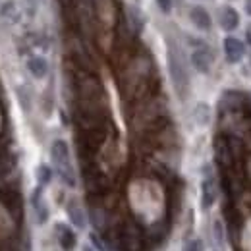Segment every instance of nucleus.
I'll return each instance as SVG.
<instances>
[{"label": "nucleus", "mask_w": 251, "mask_h": 251, "mask_svg": "<svg viewBox=\"0 0 251 251\" xmlns=\"http://www.w3.org/2000/svg\"><path fill=\"white\" fill-rule=\"evenodd\" d=\"M25 87H20V89H18V95H20V102H22V104H24V110H29V99H27V97H25Z\"/></svg>", "instance_id": "nucleus-18"}, {"label": "nucleus", "mask_w": 251, "mask_h": 251, "mask_svg": "<svg viewBox=\"0 0 251 251\" xmlns=\"http://www.w3.org/2000/svg\"><path fill=\"white\" fill-rule=\"evenodd\" d=\"M168 68H170V77H172V83L176 87V93L184 99L188 95L189 77L186 68H184V62H182V56L172 43L168 45Z\"/></svg>", "instance_id": "nucleus-2"}, {"label": "nucleus", "mask_w": 251, "mask_h": 251, "mask_svg": "<svg viewBox=\"0 0 251 251\" xmlns=\"http://www.w3.org/2000/svg\"><path fill=\"white\" fill-rule=\"evenodd\" d=\"M56 236H58V244L66 251H72L77 244L75 234L72 232V228H68L66 224H56Z\"/></svg>", "instance_id": "nucleus-8"}, {"label": "nucleus", "mask_w": 251, "mask_h": 251, "mask_svg": "<svg viewBox=\"0 0 251 251\" xmlns=\"http://www.w3.org/2000/svg\"><path fill=\"white\" fill-rule=\"evenodd\" d=\"M81 251H95L93 248H91V246H83V250Z\"/></svg>", "instance_id": "nucleus-23"}, {"label": "nucleus", "mask_w": 251, "mask_h": 251, "mask_svg": "<svg viewBox=\"0 0 251 251\" xmlns=\"http://www.w3.org/2000/svg\"><path fill=\"white\" fill-rule=\"evenodd\" d=\"M35 174H37V182H39L41 186H47V184L52 180V170H50V166H47V164H39L37 170H35Z\"/></svg>", "instance_id": "nucleus-14"}, {"label": "nucleus", "mask_w": 251, "mask_h": 251, "mask_svg": "<svg viewBox=\"0 0 251 251\" xmlns=\"http://www.w3.org/2000/svg\"><path fill=\"white\" fill-rule=\"evenodd\" d=\"M222 49H224V54H226V60L232 64L240 62L246 54V47L242 45V41H238L236 37H226L224 43H222Z\"/></svg>", "instance_id": "nucleus-3"}, {"label": "nucleus", "mask_w": 251, "mask_h": 251, "mask_svg": "<svg viewBox=\"0 0 251 251\" xmlns=\"http://www.w3.org/2000/svg\"><path fill=\"white\" fill-rule=\"evenodd\" d=\"M158 2V8L162 10V12H170V8H172V0H157Z\"/></svg>", "instance_id": "nucleus-19"}, {"label": "nucleus", "mask_w": 251, "mask_h": 251, "mask_svg": "<svg viewBox=\"0 0 251 251\" xmlns=\"http://www.w3.org/2000/svg\"><path fill=\"white\" fill-rule=\"evenodd\" d=\"M191 64H193V68H195L197 72L207 74V72L211 70V64H213V54H211V50L205 49V47L195 49V50L191 52Z\"/></svg>", "instance_id": "nucleus-4"}, {"label": "nucleus", "mask_w": 251, "mask_h": 251, "mask_svg": "<svg viewBox=\"0 0 251 251\" xmlns=\"http://www.w3.org/2000/svg\"><path fill=\"white\" fill-rule=\"evenodd\" d=\"M246 37H248V43L251 45V25L248 27V29H246Z\"/></svg>", "instance_id": "nucleus-22"}, {"label": "nucleus", "mask_w": 251, "mask_h": 251, "mask_svg": "<svg viewBox=\"0 0 251 251\" xmlns=\"http://www.w3.org/2000/svg\"><path fill=\"white\" fill-rule=\"evenodd\" d=\"M217 157H219V160L222 162V164H224V162L228 164V162L232 160V153H230V147H228L226 143H219V145H217Z\"/></svg>", "instance_id": "nucleus-16"}, {"label": "nucleus", "mask_w": 251, "mask_h": 251, "mask_svg": "<svg viewBox=\"0 0 251 251\" xmlns=\"http://www.w3.org/2000/svg\"><path fill=\"white\" fill-rule=\"evenodd\" d=\"M217 199V184H215V178L213 176H205L203 184H201V207L207 211L213 207Z\"/></svg>", "instance_id": "nucleus-5"}, {"label": "nucleus", "mask_w": 251, "mask_h": 251, "mask_svg": "<svg viewBox=\"0 0 251 251\" xmlns=\"http://www.w3.org/2000/svg\"><path fill=\"white\" fill-rule=\"evenodd\" d=\"M238 24H240L238 12H236L234 8H226V10L222 12V27H224L226 31H232V29L238 27Z\"/></svg>", "instance_id": "nucleus-11"}, {"label": "nucleus", "mask_w": 251, "mask_h": 251, "mask_svg": "<svg viewBox=\"0 0 251 251\" xmlns=\"http://www.w3.org/2000/svg\"><path fill=\"white\" fill-rule=\"evenodd\" d=\"M27 70H29V74H31L33 77L43 79L49 74V62L43 56H31L27 60Z\"/></svg>", "instance_id": "nucleus-10"}, {"label": "nucleus", "mask_w": 251, "mask_h": 251, "mask_svg": "<svg viewBox=\"0 0 251 251\" xmlns=\"http://www.w3.org/2000/svg\"><path fill=\"white\" fill-rule=\"evenodd\" d=\"M184 251H203V242L201 240H188L184 244Z\"/></svg>", "instance_id": "nucleus-17"}, {"label": "nucleus", "mask_w": 251, "mask_h": 251, "mask_svg": "<svg viewBox=\"0 0 251 251\" xmlns=\"http://www.w3.org/2000/svg\"><path fill=\"white\" fill-rule=\"evenodd\" d=\"M246 12L251 16V0H246Z\"/></svg>", "instance_id": "nucleus-21"}, {"label": "nucleus", "mask_w": 251, "mask_h": 251, "mask_svg": "<svg viewBox=\"0 0 251 251\" xmlns=\"http://www.w3.org/2000/svg\"><path fill=\"white\" fill-rule=\"evenodd\" d=\"M127 18H129V25L135 31H141V27H143V16H141V12L135 6H129L127 8Z\"/></svg>", "instance_id": "nucleus-13"}, {"label": "nucleus", "mask_w": 251, "mask_h": 251, "mask_svg": "<svg viewBox=\"0 0 251 251\" xmlns=\"http://www.w3.org/2000/svg\"><path fill=\"white\" fill-rule=\"evenodd\" d=\"M66 213H68L70 222H72L75 228H85V213H83L81 205H79L75 199L68 201V205H66Z\"/></svg>", "instance_id": "nucleus-7"}, {"label": "nucleus", "mask_w": 251, "mask_h": 251, "mask_svg": "<svg viewBox=\"0 0 251 251\" xmlns=\"http://www.w3.org/2000/svg\"><path fill=\"white\" fill-rule=\"evenodd\" d=\"M31 205H33V211H35V220H37V224H45V222L49 220V207H47V203L43 201V189L41 188H37L33 191Z\"/></svg>", "instance_id": "nucleus-6"}, {"label": "nucleus", "mask_w": 251, "mask_h": 251, "mask_svg": "<svg viewBox=\"0 0 251 251\" xmlns=\"http://www.w3.org/2000/svg\"><path fill=\"white\" fill-rule=\"evenodd\" d=\"M0 16L2 18H8V20H18V6H16V2H6V4H2V8H0Z\"/></svg>", "instance_id": "nucleus-15"}, {"label": "nucleus", "mask_w": 251, "mask_h": 251, "mask_svg": "<svg viewBox=\"0 0 251 251\" xmlns=\"http://www.w3.org/2000/svg\"><path fill=\"white\" fill-rule=\"evenodd\" d=\"M189 18H191V22H193V25H195L197 29H201V31H209V29H211V16H209L207 10H203L201 6L193 8V10L189 12Z\"/></svg>", "instance_id": "nucleus-9"}, {"label": "nucleus", "mask_w": 251, "mask_h": 251, "mask_svg": "<svg viewBox=\"0 0 251 251\" xmlns=\"http://www.w3.org/2000/svg\"><path fill=\"white\" fill-rule=\"evenodd\" d=\"M193 118H195V122L199 126H207L209 120H211V110H209V106H207L205 102H199V104L195 106V110H193Z\"/></svg>", "instance_id": "nucleus-12"}, {"label": "nucleus", "mask_w": 251, "mask_h": 251, "mask_svg": "<svg viewBox=\"0 0 251 251\" xmlns=\"http://www.w3.org/2000/svg\"><path fill=\"white\" fill-rule=\"evenodd\" d=\"M91 242H93V244H95V248H97V250H99V251H106V248L102 246V242H100V240L97 238V234H91Z\"/></svg>", "instance_id": "nucleus-20"}, {"label": "nucleus", "mask_w": 251, "mask_h": 251, "mask_svg": "<svg viewBox=\"0 0 251 251\" xmlns=\"http://www.w3.org/2000/svg\"><path fill=\"white\" fill-rule=\"evenodd\" d=\"M50 158H52V162L56 166V172L62 178L64 184L70 186V188H74L75 186V174H74V168H72L68 143L64 139H56L52 143V147H50Z\"/></svg>", "instance_id": "nucleus-1"}]
</instances>
